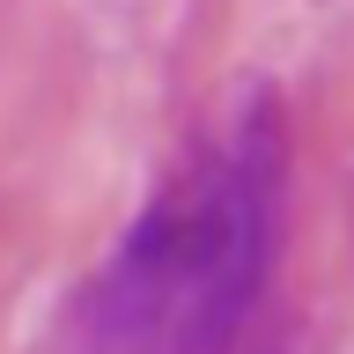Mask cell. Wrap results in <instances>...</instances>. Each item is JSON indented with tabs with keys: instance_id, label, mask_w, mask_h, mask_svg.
Segmentation results:
<instances>
[{
	"instance_id": "1",
	"label": "cell",
	"mask_w": 354,
	"mask_h": 354,
	"mask_svg": "<svg viewBox=\"0 0 354 354\" xmlns=\"http://www.w3.org/2000/svg\"><path fill=\"white\" fill-rule=\"evenodd\" d=\"M288 236V118L251 88L133 214L74 310V354H229Z\"/></svg>"
}]
</instances>
